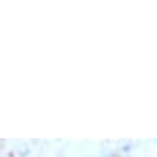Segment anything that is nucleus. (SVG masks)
Masks as SVG:
<instances>
[]
</instances>
